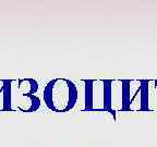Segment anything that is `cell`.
Instances as JSON below:
<instances>
[{
  "label": "cell",
  "mask_w": 157,
  "mask_h": 147,
  "mask_svg": "<svg viewBox=\"0 0 157 147\" xmlns=\"http://www.w3.org/2000/svg\"><path fill=\"white\" fill-rule=\"evenodd\" d=\"M85 109L108 111H144L145 80L85 81Z\"/></svg>",
  "instance_id": "6da1fadb"
},
{
  "label": "cell",
  "mask_w": 157,
  "mask_h": 147,
  "mask_svg": "<svg viewBox=\"0 0 157 147\" xmlns=\"http://www.w3.org/2000/svg\"><path fill=\"white\" fill-rule=\"evenodd\" d=\"M44 101L54 112H68L78 101V88L68 78H55L44 88Z\"/></svg>",
  "instance_id": "7a4b0ae2"
},
{
  "label": "cell",
  "mask_w": 157,
  "mask_h": 147,
  "mask_svg": "<svg viewBox=\"0 0 157 147\" xmlns=\"http://www.w3.org/2000/svg\"><path fill=\"white\" fill-rule=\"evenodd\" d=\"M17 89L12 85V91L17 94V97L12 103L17 105L15 110L22 112H34L40 106V99L35 95L38 89V83L33 78H22L17 81Z\"/></svg>",
  "instance_id": "3957f363"
},
{
  "label": "cell",
  "mask_w": 157,
  "mask_h": 147,
  "mask_svg": "<svg viewBox=\"0 0 157 147\" xmlns=\"http://www.w3.org/2000/svg\"><path fill=\"white\" fill-rule=\"evenodd\" d=\"M144 111H157V80L146 81L144 91Z\"/></svg>",
  "instance_id": "277c9868"
},
{
  "label": "cell",
  "mask_w": 157,
  "mask_h": 147,
  "mask_svg": "<svg viewBox=\"0 0 157 147\" xmlns=\"http://www.w3.org/2000/svg\"><path fill=\"white\" fill-rule=\"evenodd\" d=\"M12 81H0V111H12L11 107Z\"/></svg>",
  "instance_id": "5b68a950"
}]
</instances>
